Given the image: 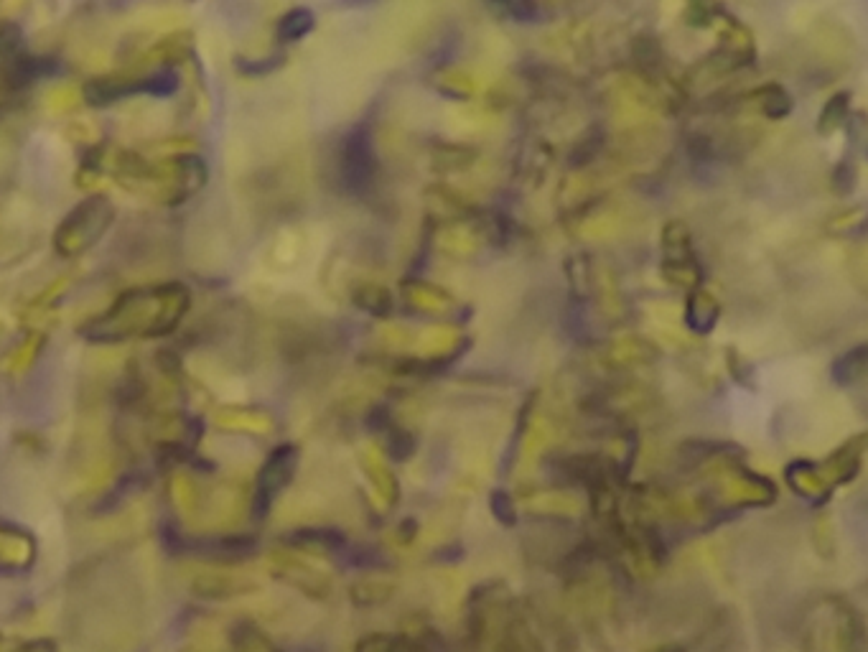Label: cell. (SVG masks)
<instances>
[{
    "mask_svg": "<svg viewBox=\"0 0 868 652\" xmlns=\"http://www.w3.org/2000/svg\"><path fill=\"white\" fill-rule=\"evenodd\" d=\"M377 171L375 146H372L370 130L357 128L347 135L342 148V176L349 192L362 194L372 186Z\"/></svg>",
    "mask_w": 868,
    "mask_h": 652,
    "instance_id": "6da1fadb",
    "label": "cell"
},
{
    "mask_svg": "<svg viewBox=\"0 0 868 652\" xmlns=\"http://www.w3.org/2000/svg\"><path fill=\"white\" fill-rule=\"evenodd\" d=\"M311 29H314V16H311V11H306V8H296V11L283 16L278 34L280 39L296 41L301 39V36H306Z\"/></svg>",
    "mask_w": 868,
    "mask_h": 652,
    "instance_id": "7a4b0ae2",
    "label": "cell"
}]
</instances>
